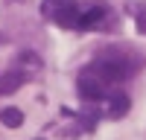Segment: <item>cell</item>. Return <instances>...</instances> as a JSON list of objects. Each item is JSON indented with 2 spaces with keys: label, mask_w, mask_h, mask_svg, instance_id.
Instances as JSON below:
<instances>
[{
  "label": "cell",
  "mask_w": 146,
  "mask_h": 140,
  "mask_svg": "<svg viewBox=\"0 0 146 140\" xmlns=\"http://www.w3.org/2000/svg\"><path fill=\"white\" fill-rule=\"evenodd\" d=\"M0 123H3L6 128H18L23 123V111L21 108H3L0 111Z\"/></svg>",
  "instance_id": "obj_6"
},
{
  "label": "cell",
  "mask_w": 146,
  "mask_h": 140,
  "mask_svg": "<svg viewBox=\"0 0 146 140\" xmlns=\"http://www.w3.org/2000/svg\"><path fill=\"white\" fill-rule=\"evenodd\" d=\"M76 88H79V96H82V99H88V102L105 99L108 93H111V90H108L111 85H108L105 79H100V76H96L91 67H85L82 73H79V82H76Z\"/></svg>",
  "instance_id": "obj_2"
},
{
  "label": "cell",
  "mask_w": 146,
  "mask_h": 140,
  "mask_svg": "<svg viewBox=\"0 0 146 140\" xmlns=\"http://www.w3.org/2000/svg\"><path fill=\"white\" fill-rule=\"evenodd\" d=\"M105 15H108V12H105L102 6H94V9H88V12H82V15H79V23H76V26H79V29H96V26H102V23H105Z\"/></svg>",
  "instance_id": "obj_3"
},
{
  "label": "cell",
  "mask_w": 146,
  "mask_h": 140,
  "mask_svg": "<svg viewBox=\"0 0 146 140\" xmlns=\"http://www.w3.org/2000/svg\"><path fill=\"white\" fill-rule=\"evenodd\" d=\"M23 82H27V73H23V70H6V76L0 79V93H15Z\"/></svg>",
  "instance_id": "obj_5"
},
{
  "label": "cell",
  "mask_w": 146,
  "mask_h": 140,
  "mask_svg": "<svg viewBox=\"0 0 146 140\" xmlns=\"http://www.w3.org/2000/svg\"><path fill=\"white\" fill-rule=\"evenodd\" d=\"M108 96H111V102H108V117H111V120H120V117H126V111H129V96L126 93H108Z\"/></svg>",
  "instance_id": "obj_4"
},
{
  "label": "cell",
  "mask_w": 146,
  "mask_h": 140,
  "mask_svg": "<svg viewBox=\"0 0 146 140\" xmlns=\"http://www.w3.org/2000/svg\"><path fill=\"white\" fill-rule=\"evenodd\" d=\"M135 23H137V32H140V35H146V12H140Z\"/></svg>",
  "instance_id": "obj_8"
},
{
  "label": "cell",
  "mask_w": 146,
  "mask_h": 140,
  "mask_svg": "<svg viewBox=\"0 0 146 140\" xmlns=\"http://www.w3.org/2000/svg\"><path fill=\"white\" fill-rule=\"evenodd\" d=\"M18 61H21L23 67H32V70H41V58H38V55H32V53H21V55H18Z\"/></svg>",
  "instance_id": "obj_7"
},
{
  "label": "cell",
  "mask_w": 146,
  "mask_h": 140,
  "mask_svg": "<svg viewBox=\"0 0 146 140\" xmlns=\"http://www.w3.org/2000/svg\"><path fill=\"white\" fill-rule=\"evenodd\" d=\"M41 12H44L47 20H53V23H58V26H64V29H73L79 23V15H82V9L76 6V0H44Z\"/></svg>",
  "instance_id": "obj_1"
}]
</instances>
